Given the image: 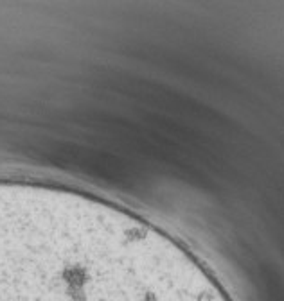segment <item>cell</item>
I'll return each mask as SVG.
<instances>
[{"mask_svg":"<svg viewBox=\"0 0 284 301\" xmlns=\"http://www.w3.org/2000/svg\"><path fill=\"white\" fill-rule=\"evenodd\" d=\"M0 301H223L157 251L0 246Z\"/></svg>","mask_w":284,"mask_h":301,"instance_id":"6da1fadb","label":"cell"}]
</instances>
